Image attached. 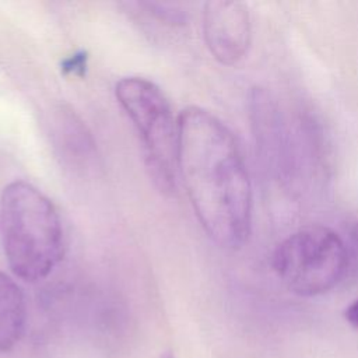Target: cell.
Instances as JSON below:
<instances>
[{
  "mask_svg": "<svg viewBox=\"0 0 358 358\" xmlns=\"http://www.w3.org/2000/svg\"><path fill=\"white\" fill-rule=\"evenodd\" d=\"M179 119L178 175L206 234L220 246L241 248L249 238L252 187L232 131L199 106Z\"/></svg>",
  "mask_w": 358,
  "mask_h": 358,
  "instance_id": "cell-1",
  "label": "cell"
},
{
  "mask_svg": "<svg viewBox=\"0 0 358 358\" xmlns=\"http://www.w3.org/2000/svg\"><path fill=\"white\" fill-rule=\"evenodd\" d=\"M0 243L10 270L27 282L48 277L64 253L60 215L38 187L14 180L0 193Z\"/></svg>",
  "mask_w": 358,
  "mask_h": 358,
  "instance_id": "cell-2",
  "label": "cell"
},
{
  "mask_svg": "<svg viewBox=\"0 0 358 358\" xmlns=\"http://www.w3.org/2000/svg\"><path fill=\"white\" fill-rule=\"evenodd\" d=\"M115 95L140 136L145 165L155 186L172 192L178 178L179 119L161 88L143 77H124Z\"/></svg>",
  "mask_w": 358,
  "mask_h": 358,
  "instance_id": "cell-3",
  "label": "cell"
},
{
  "mask_svg": "<svg viewBox=\"0 0 358 358\" xmlns=\"http://www.w3.org/2000/svg\"><path fill=\"white\" fill-rule=\"evenodd\" d=\"M273 267L294 294L322 295L333 289L347 274V245L330 228L308 225L277 246Z\"/></svg>",
  "mask_w": 358,
  "mask_h": 358,
  "instance_id": "cell-4",
  "label": "cell"
},
{
  "mask_svg": "<svg viewBox=\"0 0 358 358\" xmlns=\"http://www.w3.org/2000/svg\"><path fill=\"white\" fill-rule=\"evenodd\" d=\"M203 35L217 62L225 66L239 63L248 53L252 36L248 6L236 0L207 1L203 8Z\"/></svg>",
  "mask_w": 358,
  "mask_h": 358,
  "instance_id": "cell-5",
  "label": "cell"
},
{
  "mask_svg": "<svg viewBox=\"0 0 358 358\" xmlns=\"http://www.w3.org/2000/svg\"><path fill=\"white\" fill-rule=\"evenodd\" d=\"M25 320L27 308L21 288L0 271V352L10 351L20 341Z\"/></svg>",
  "mask_w": 358,
  "mask_h": 358,
  "instance_id": "cell-6",
  "label": "cell"
},
{
  "mask_svg": "<svg viewBox=\"0 0 358 358\" xmlns=\"http://www.w3.org/2000/svg\"><path fill=\"white\" fill-rule=\"evenodd\" d=\"M56 134L60 147L69 157L85 159L94 150V141L85 124L71 113H62L57 119Z\"/></svg>",
  "mask_w": 358,
  "mask_h": 358,
  "instance_id": "cell-7",
  "label": "cell"
},
{
  "mask_svg": "<svg viewBox=\"0 0 358 358\" xmlns=\"http://www.w3.org/2000/svg\"><path fill=\"white\" fill-rule=\"evenodd\" d=\"M150 15H154L157 20L171 24V25H182L187 20V11L183 10L182 6L173 3H144Z\"/></svg>",
  "mask_w": 358,
  "mask_h": 358,
  "instance_id": "cell-8",
  "label": "cell"
},
{
  "mask_svg": "<svg viewBox=\"0 0 358 358\" xmlns=\"http://www.w3.org/2000/svg\"><path fill=\"white\" fill-rule=\"evenodd\" d=\"M87 66H88V53L85 50H77L62 60L60 70L64 76L83 77L85 74Z\"/></svg>",
  "mask_w": 358,
  "mask_h": 358,
  "instance_id": "cell-9",
  "label": "cell"
},
{
  "mask_svg": "<svg viewBox=\"0 0 358 358\" xmlns=\"http://www.w3.org/2000/svg\"><path fill=\"white\" fill-rule=\"evenodd\" d=\"M348 263L358 270V221L354 224L350 232V245L347 246Z\"/></svg>",
  "mask_w": 358,
  "mask_h": 358,
  "instance_id": "cell-10",
  "label": "cell"
},
{
  "mask_svg": "<svg viewBox=\"0 0 358 358\" xmlns=\"http://www.w3.org/2000/svg\"><path fill=\"white\" fill-rule=\"evenodd\" d=\"M345 319L352 327L358 329V298L345 309Z\"/></svg>",
  "mask_w": 358,
  "mask_h": 358,
  "instance_id": "cell-11",
  "label": "cell"
},
{
  "mask_svg": "<svg viewBox=\"0 0 358 358\" xmlns=\"http://www.w3.org/2000/svg\"><path fill=\"white\" fill-rule=\"evenodd\" d=\"M161 358H173V355L172 352H165L164 355H161Z\"/></svg>",
  "mask_w": 358,
  "mask_h": 358,
  "instance_id": "cell-12",
  "label": "cell"
}]
</instances>
